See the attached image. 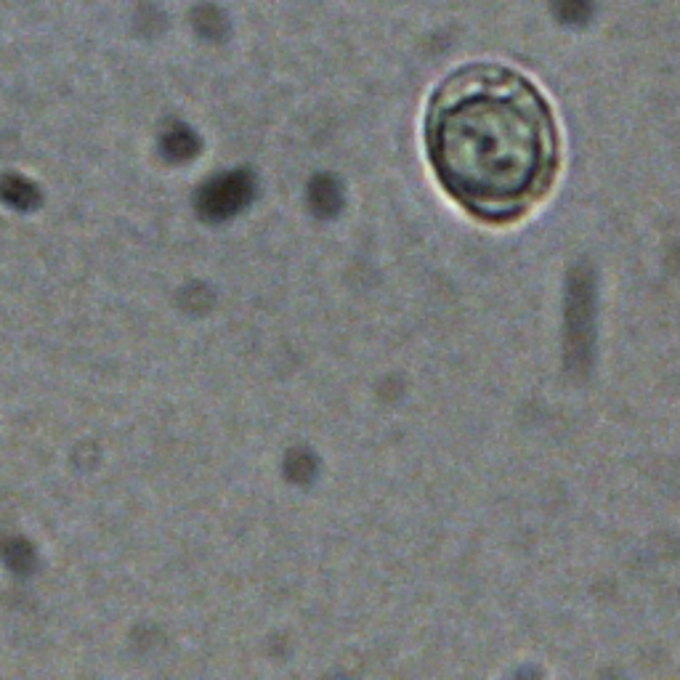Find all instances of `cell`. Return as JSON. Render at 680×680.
<instances>
[{"label":"cell","instance_id":"7","mask_svg":"<svg viewBox=\"0 0 680 680\" xmlns=\"http://www.w3.org/2000/svg\"><path fill=\"white\" fill-rule=\"evenodd\" d=\"M165 155L170 160H189L197 152V139L186 128H173L163 141Z\"/></svg>","mask_w":680,"mask_h":680},{"label":"cell","instance_id":"2","mask_svg":"<svg viewBox=\"0 0 680 680\" xmlns=\"http://www.w3.org/2000/svg\"><path fill=\"white\" fill-rule=\"evenodd\" d=\"M595 279L593 271L580 263L569 274L566 285V356L572 370H588L593 359L595 327Z\"/></svg>","mask_w":680,"mask_h":680},{"label":"cell","instance_id":"8","mask_svg":"<svg viewBox=\"0 0 680 680\" xmlns=\"http://www.w3.org/2000/svg\"><path fill=\"white\" fill-rule=\"evenodd\" d=\"M3 561H6L16 574H27L35 564V556H32V548L24 540H8L3 545Z\"/></svg>","mask_w":680,"mask_h":680},{"label":"cell","instance_id":"3","mask_svg":"<svg viewBox=\"0 0 680 680\" xmlns=\"http://www.w3.org/2000/svg\"><path fill=\"white\" fill-rule=\"evenodd\" d=\"M255 197V178L248 170H232L224 176L213 178L200 192V213L208 221H226L248 208Z\"/></svg>","mask_w":680,"mask_h":680},{"label":"cell","instance_id":"9","mask_svg":"<svg viewBox=\"0 0 680 680\" xmlns=\"http://www.w3.org/2000/svg\"><path fill=\"white\" fill-rule=\"evenodd\" d=\"M553 11L561 22L585 24L593 16V0H553Z\"/></svg>","mask_w":680,"mask_h":680},{"label":"cell","instance_id":"1","mask_svg":"<svg viewBox=\"0 0 680 680\" xmlns=\"http://www.w3.org/2000/svg\"><path fill=\"white\" fill-rule=\"evenodd\" d=\"M425 147L449 197L487 221L524 216L558 170L548 99L497 64H473L441 83L425 117Z\"/></svg>","mask_w":680,"mask_h":680},{"label":"cell","instance_id":"4","mask_svg":"<svg viewBox=\"0 0 680 680\" xmlns=\"http://www.w3.org/2000/svg\"><path fill=\"white\" fill-rule=\"evenodd\" d=\"M309 205L319 218L338 216L343 208V186L338 184V178L327 176V173L311 178Z\"/></svg>","mask_w":680,"mask_h":680},{"label":"cell","instance_id":"5","mask_svg":"<svg viewBox=\"0 0 680 680\" xmlns=\"http://www.w3.org/2000/svg\"><path fill=\"white\" fill-rule=\"evenodd\" d=\"M0 197L16 210H30L40 202L38 189H35L30 181H24V178L19 176H6L0 181Z\"/></svg>","mask_w":680,"mask_h":680},{"label":"cell","instance_id":"6","mask_svg":"<svg viewBox=\"0 0 680 680\" xmlns=\"http://www.w3.org/2000/svg\"><path fill=\"white\" fill-rule=\"evenodd\" d=\"M285 473L287 479L295 481V484H309V481H314V476H317V460H314V455L306 452V449H295V452H290V457H287Z\"/></svg>","mask_w":680,"mask_h":680}]
</instances>
